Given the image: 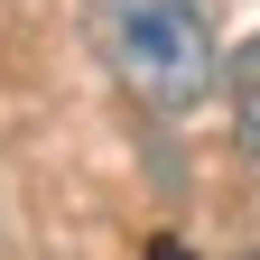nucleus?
<instances>
[{
  "label": "nucleus",
  "instance_id": "obj_1",
  "mask_svg": "<svg viewBox=\"0 0 260 260\" xmlns=\"http://www.w3.org/2000/svg\"><path fill=\"white\" fill-rule=\"evenodd\" d=\"M112 65L149 112H195L214 93V38L186 0H112Z\"/></svg>",
  "mask_w": 260,
  "mask_h": 260
},
{
  "label": "nucleus",
  "instance_id": "obj_2",
  "mask_svg": "<svg viewBox=\"0 0 260 260\" xmlns=\"http://www.w3.org/2000/svg\"><path fill=\"white\" fill-rule=\"evenodd\" d=\"M233 130H242V149L260 158V38L233 56Z\"/></svg>",
  "mask_w": 260,
  "mask_h": 260
},
{
  "label": "nucleus",
  "instance_id": "obj_3",
  "mask_svg": "<svg viewBox=\"0 0 260 260\" xmlns=\"http://www.w3.org/2000/svg\"><path fill=\"white\" fill-rule=\"evenodd\" d=\"M242 260H260V251H242Z\"/></svg>",
  "mask_w": 260,
  "mask_h": 260
}]
</instances>
